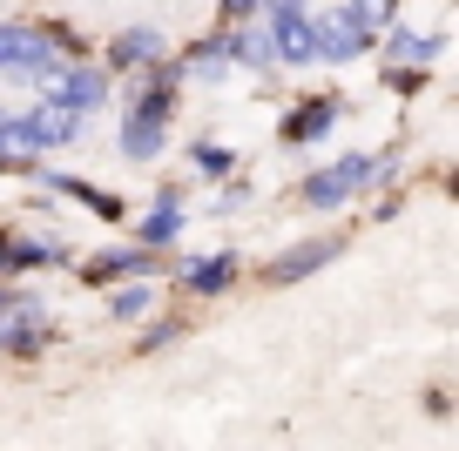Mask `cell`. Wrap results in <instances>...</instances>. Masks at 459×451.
<instances>
[{
	"instance_id": "6da1fadb",
	"label": "cell",
	"mask_w": 459,
	"mask_h": 451,
	"mask_svg": "<svg viewBox=\"0 0 459 451\" xmlns=\"http://www.w3.org/2000/svg\"><path fill=\"white\" fill-rule=\"evenodd\" d=\"M365 34H372V14H365V7H338V14L311 21V55H325V61H351V55L365 47Z\"/></svg>"
},
{
	"instance_id": "7a4b0ae2",
	"label": "cell",
	"mask_w": 459,
	"mask_h": 451,
	"mask_svg": "<svg viewBox=\"0 0 459 451\" xmlns=\"http://www.w3.org/2000/svg\"><path fill=\"white\" fill-rule=\"evenodd\" d=\"M55 61V34L41 28H0V68H14V74H34Z\"/></svg>"
},
{
	"instance_id": "3957f363",
	"label": "cell",
	"mask_w": 459,
	"mask_h": 451,
	"mask_svg": "<svg viewBox=\"0 0 459 451\" xmlns=\"http://www.w3.org/2000/svg\"><path fill=\"white\" fill-rule=\"evenodd\" d=\"M162 108H169V101H162V88H149V101L122 122V149H129L135 162H149V156L162 149Z\"/></svg>"
},
{
	"instance_id": "277c9868",
	"label": "cell",
	"mask_w": 459,
	"mask_h": 451,
	"mask_svg": "<svg viewBox=\"0 0 459 451\" xmlns=\"http://www.w3.org/2000/svg\"><path fill=\"white\" fill-rule=\"evenodd\" d=\"M378 162H338V169H317L311 183H304V202H317V209H331V202H344L359 183H372Z\"/></svg>"
},
{
	"instance_id": "5b68a950",
	"label": "cell",
	"mask_w": 459,
	"mask_h": 451,
	"mask_svg": "<svg viewBox=\"0 0 459 451\" xmlns=\"http://www.w3.org/2000/svg\"><path fill=\"white\" fill-rule=\"evenodd\" d=\"M271 55H277V61H311V21H304L298 7H284V14H277Z\"/></svg>"
},
{
	"instance_id": "8992f818",
	"label": "cell",
	"mask_w": 459,
	"mask_h": 451,
	"mask_svg": "<svg viewBox=\"0 0 459 451\" xmlns=\"http://www.w3.org/2000/svg\"><path fill=\"white\" fill-rule=\"evenodd\" d=\"M74 128H82V122H74V108H68V101H48V108H34V115H28L34 149H41V141H55V149H61V141H74Z\"/></svg>"
},
{
	"instance_id": "52a82bcc",
	"label": "cell",
	"mask_w": 459,
	"mask_h": 451,
	"mask_svg": "<svg viewBox=\"0 0 459 451\" xmlns=\"http://www.w3.org/2000/svg\"><path fill=\"white\" fill-rule=\"evenodd\" d=\"M223 61H237V68H277V55H271V34H257V28L244 21V34H230Z\"/></svg>"
},
{
	"instance_id": "ba28073f",
	"label": "cell",
	"mask_w": 459,
	"mask_h": 451,
	"mask_svg": "<svg viewBox=\"0 0 459 451\" xmlns=\"http://www.w3.org/2000/svg\"><path fill=\"white\" fill-rule=\"evenodd\" d=\"M55 101H68L74 115L95 108V101H101V68H74V74H61V81H55Z\"/></svg>"
},
{
	"instance_id": "9c48e42d",
	"label": "cell",
	"mask_w": 459,
	"mask_h": 451,
	"mask_svg": "<svg viewBox=\"0 0 459 451\" xmlns=\"http://www.w3.org/2000/svg\"><path fill=\"white\" fill-rule=\"evenodd\" d=\"M331 256H338V243H304V250H290L271 277H277V283H298V277H311L317 263H331Z\"/></svg>"
},
{
	"instance_id": "30bf717a",
	"label": "cell",
	"mask_w": 459,
	"mask_h": 451,
	"mask_svg": "<svg viewBox=\"0 0 459 451\" xmlns=\"http://www.w3.org/2000/svg\"><path fill=\"white\" fill-rule=\"evenodd\" d=\"M156 55H162V34L156 28H129L122 41H115V61H129V68H135V61H156Z\"/></svg>"
},
{
	"instance_id": "8fae6325",
	"label": "cell",
	"mask_w": 459,
	"mask_h": 451,
	"mask_svg": "<svg viewBox=\"0 0 459 451\" xmlns=\"http://www.w3.org/2000/svg\"><path fill=\"white\" fill-rule=\"evenodd\" d=\"M34 149V135H28V122H0V156L7 162H21Z\"/></svg>"
},
{
	"instance_id": "7c38bea8",
	"label": "cell",
	"mask_w": 459,
	"mask_h": 451,
	"mask_svg": "<svg viewBox=\"0 0 459 451\" xmlns=\"http://www.w3.org/2000/svg\"><path fill=\"white\" fill-rule=\"evenodd\" d=\"M331 115H338V108H331V101H317L311 115H298V122H290V141H311L317 128H331Z\"/></svg>"
},
{
	"instance_id": "4fadbf2b",
	"label": "cell",
	"mask_w": 459,
	"mask_h": 451,
	"mask_svg": "<svg viewBox=\"0 0 459 451\" xmlns=\"http://www.w3.org/2000/svg\"><path fill=\"white\" fill-rule=\"evenodd\" d=\"M230 269H237V263H230V256H216V263H203L196 277H189V290H223V283H230Z\"/></svg>"
},
{
	"instance_id": "5bb4252c",
	"label": "cell",
	"mask_w": 459,
	"mask_h": 451,
	"mask_svg": "<svg viewBox=\"0 0 459 451\" xmlns=\"http://www.w3.org/2000/svg\"><path fill=\"white\" fill-rule=\"evenodd\" d=\"M149 311V290H143V283H135V290H122V296H115V317H143Z\"/></svg>"
},
{
	"instance_id": "9a60e30c",
	"label": "cell",
	"mask_w": 459,
	"mask_h": 451,
	"mask_svg": "<svg viewBox=\"0 0 459 451\" xmlns=\"http://www.w3.org/2000/svg\"><path fill=\"white\" fill-rule=\"evenodd\" d=\"M189 74H223V47H203V55H189Z\"/></svg>"
},
{
	"instance_id": "2e32d148",
	"label": "cell",
	"mask_w": 459,
	"mask_h": 451,
	"mask_svg": "<svg viewBox=\"0 0 459 451\" xmlns=\"http://www.w3.org/2000/svg\"><path fill=\"white\" fill-rule=\"evenodd\" d=\"M196 169H203V175H223L230 156H223V149H196Z\"/></svg>"
},
{
	"instance_id": "e0dca14e",
	"label": "cell",
	"mask_w": 459,
	"mask_h": 451,
	"mask_svg": "<svg viewBox=\"0 0 459 451\" xmlns=\"http://www.w3.org/2000/svg\"><path fill=\"white\" fill-rule=\"evenodd\" d=\"M257 7H264V0H223V14H230V21H250Z\"/></svg>"
},
{
	"instance_id": "ac0fdd59",
	"label": "cell",
	"mask_w": 459,
	"mask_h": 451,
	"mask_svg": "<svg viewBox=\"0 0 459 451\" xmlns=\"http://www.w3.org/2000/svg\"><path fill=\"white\" fill-rule=\"evenodd\" d=\"M271 7H277V14H284V7H298V0H271Z\"/></svg>"
},
{
	"instance_id": "d6986e66",
	"label": "cell",
	"mask_w": 459,
	"mask_h": 451,
	"mask_svg": "<svg viewBox=\"0 0 459 451\" xmlns=\"http://www.w3.org/2000/svg\"><path fill=\"white\" fill-rule=\"evenodd\" d=\"M0 250H7V243H0Z\"/></svg>"
}]
</instances>
